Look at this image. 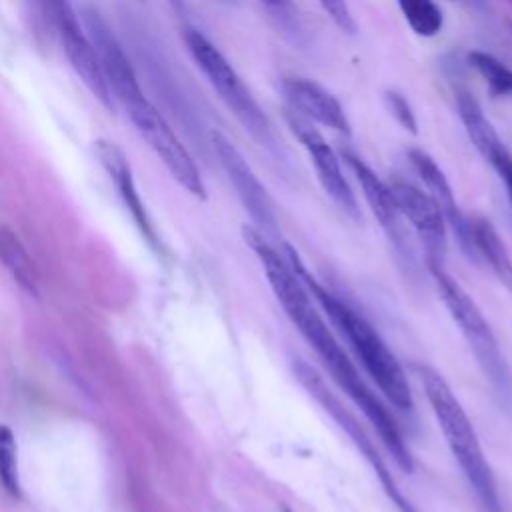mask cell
<instances>
[{
	"mask_svg": "<svg viewBox=\"0 0 512 512\" xmlns=\"http://www.w3.org/2000/svg\"><path fill=\"white\" fill-rule=\"evenodd\" d=\"M244 240L260 260L268 284L276 300L284 308L288 320L316 352L324 368L330 372L332 380L346 392V396L362 410L366 420L374 426L382 444L392 454L394 462L404 472H412L414 458L394 414L388 410V404L368 386L356 364L348 358L334 332L328 328L304 280L286 258L284 250H278V246H274L272 240L254 226H244Z\"/></svg>",
	"mask_w": 512,
	"mask_h": 512,
	"instance_id": "1",
	"label": "cell"
},
{
	"mask_svg": "<svg viewBox=\"0 0 512 512\" xmlns=\"http://www.w3.org/2000/svg\"><path fill=\"white\" fill-rule=\"evenodd\" d=\"M282 250H284L286 258L290 260V264L294 266V270L304 280V284L310 290L316 304L326 312L330 322L346 338L356 360L362 364L364 372L376 384V388L386 398V402L402 414H412L414 398H412V390L408 384V376H406L402 364L398 362V358L394 356V352L388 348V344L378 334V330L350 302H346L336 292H332L324 284H320L318 278H314L308 272L306 264L302 262V258L290 244H282Z\"/></svg>",
	"mask_w": 512,
	"mask_h": 512,
	"instance_id": "2",
	"label": "cell"
},
{
	"mask_svg": "<svg viewBox=\"0 0 512 512\" xmlns=\"http://www.w3.org/2000/svg\"><path fill=\"white\" fill-rule=\"evenodd\" d=\"M412 368L424 388L438 428L476 498L488 512H500V496L492 468L460 400L438 370L428 364H414Z\"/></svg>",
	"mask_w": 512,
	"mask_h": 512,
	"instance_id": "3",
	"label": "cell"
},
{
	"mask_svg": "<svg viewBox=\"0 0 512 512\" xmlns=\"http://www.w3.org/2000/svg\"><path fill=\"white\" fill-rule=\"evenodd\" d=\"M182 40L200 72L206 76L212 90L218 94L222 104L234 114L240 126L266 152H270L272 156H282V148L278 144V136L270 118L264 114L262 106L252 96V92L248 90L240 74L234 70V66L228 62V58L194 26H184Z\"/></svg>",
	"mask_w": 512,
	"mask_h": 512,
	"instance_id": "4",
	"label": "cell"
},
{
	"mask_svg": "<svg viewBox=\"0 0 512 512\" xmlns=\"http://www.w3.org/2000/svg\"><path fill=\"white\" fill-rule=\"evenodd\" d=\"M428 270L440 300L444 302L452 320L458 324L464 340L476 356L482 374L490 382L494 396L504 408L512 410V370L488 320L470 298V294L460 286L458 280H454V276L444 270L440 262H428Z\"/></svg>",
	"mask_w": 512,
	"mask_h": 512,
	"instance_id": "5",
	"label": "cell"
},
{
	"mask_svg": "<svg viewBox=\"0 0 512 512\" xmlns=\"http://www.w3.org/2000/svg\"><path fill=\"white\" fill-rule=\"evenodd\" d=\"M290 366H292V374L300 382V386L322 406V410L326 414H330V418L338 424V428L344 430L348 434V438L352 440V444L360 450V454L364 456V460L370 464V468L378 476L386 496L396 506V510L398 512H418L412 506V502L406 498V494L400 490L396 478L388 470V464H386L384 456H380V450L376 448L374 440L360 426V422L348 412V408L342 406L340 398L328 388L326 380L302 358H292Z\"/></svg>",
	"mask_w": 512,
	"mask_h": 512,
	"instance_id": "6",
	"label": "cell"
},
{
	"mask_svg": "<svg viewBox=\"0 0 512 512\" xmlns=\"http://www.w3.org/2000/svg\"><path fill=\"white\" fill-rule=\"evenodd\" d=\"M128 112V118L132 120L138 134L144 138V142L154 150V154L162 160V164L168 168L172 178L192 196L204 200L206 198V186L202 180V174L188 152V148L180 142L176 132L170 128L162 112L142 94L140 98L128 102L124 106Z\"/></svg>",
	"mask_w": 512,
	"mask_h": 512,
	"instance_id": "7",
	"label": "cell"
},
{
	"mask_svg": "<svg viewBox=\"0 0 512 512\" xmlns=\"http://www.w3.org/2000/svg\"><path fill=\"white\" fill-rule=\"evenodd\" d=\"M38 4L46 20L54 28V34L58 36L62 50L74 72L80 76V80L104 108L114 110V98L104 80L98 56L88 38V32L80 28L72 4L68 0H38Z\"/></svg>",
	"mask_w": 512,
	"mask_h": 512,
	"instance_id": "8",
	"label": "cell"
},
{
	"mask_svg": "<svg viewBox=\"0 0 512 512\" xmlns=\"http://www.w3.org/2000/svg\"><path fill=\"white\" fill-rule=\"evenodd\" d=\"M282 116H284L286 126L290 128V132L298 138V142L308 152V158L316 170L318 182L324 188V192L332 198V202L344 214L358 220V216H360L358 200L354 196L352 186L348 184V180L344 176L340 156L332 150V146L324 140V136L318 132V128L312 122L298 116L294 110H290L286 106L282 108Z\"/></svg>",
	"mask_w": 512,
	"mask_h": 512,
	"instance_id": "9",
	"label": "cell"
},
{
	"mask_svg": "<svg viewBox=\"0 0 512 512\" xmlns=\"http://www.w3.org/2000/svg\"><path fill=\"white\" fill-rule=\"evenodd\" d=\"M210 148L216 154L222 170L226 172L232 188L236 190V196L242 202L244 210L250 214L254 228L272 240L278 234L272 200L242 152L220 130L210 132Z\"/></svg>",
	"mask_w": 512,
	"mask_h": 512,
	"instance_id": "10",
	"label": "cell"
},
{
	"mask_svg": "<svg viewBox=\"0 0 512 512\" xmlns=\"http://www.w3.org/2000/svg\"><path fill=\"white\" fill-rule=\"evenodd\" d=\"M342 160L348 164V168L356 176L362 196H364L370 212L382 226L388 242L394 246L398 260L402 262V266H408V270H412L414 268V250H412L410 238L406 234L404 218L396 206L390 184H386L358 154H354L350 150H342Z\"/></svg>",
	"mask_w": 512,
	"mask_h": 512,
	"instance_id": "11",
	"label": "cell"
},
{
	"mask_svg": "<svg viewBox=\"0 0 512 512\" xmlns=\"http://www.w3.org/2000/svg\"><path fill=\"white\" fill-rule=\"evenodd\" d=\"M82 20L88 32V38L98 56L104 80L110 88L112 98H116L122 106L140 98L144 94L136 70L122 48L120 40L114 36L106 18L92 6L82 8Z\"/></svg>",
	"mask_w": 512,
	"mask_h": 512,
	"instance_id": "12",
	"label": "cell"
},
{
	"mask_svg": "<svg viewBox=\"0 0 512 512\" xmlns=\"http://www.w3.org/2000/svg\"><path fill=\"white\" fill-rule=\"evenodd\" d=\"M390 190L402 218L412 226L418 240L422 242L426 250V262L444 264L448 224L434 198L418 186L402 180H394L390 184Z\"/></svg>",
	"mask_w": 512,
	"mask_h": 512,
	"instance_id": "13",
	"label": "cell"
},
{
	"mask_svg": "<svg viewBox=\"0 0 512 512\" xmlns=\"http://www.w3.org/2000/svg\"><path fill=\"white\" fill-rule=\"evenodd\" d=\"M280 92L284 98V106L294 110L308 122L334 130L340 136L352 134L350 120L340 100L318 82L302 76H288L280 82Z\"/></svg>",
	"mask_w": 512,
	"mask_h": 512,
	"instance_id": "14",
	"label": "cell"
},
{
	"mask_svg": "<svg viewBox=\"0 0 512 512\" xmlns=\"http://www.w3.org/2000/svg\"><path fill=\"white\" fill-rule=\"evenodd\" d=\"M92 148H94V154H96L100 166L106 170L110 180L116 184V188L120 192V198L124 200L126 208L130 210V214H132L136 226L140 228L142 236L154 246V250H158L160 242H158V236H156L154 226L150 222V216L144 208V202L140 200V194L136 190L132 168H130V162H128L126 154L122 152V148L118 144H114L106 138H98Z\"/></svg>",
	"mask_w": 512,
	"mask_h": 512,
	"instance_id": "15",
	"label": "cell"
},
{
	"mask_svg": "<svg viewBox=\"0 0 512 512\" xmlns=\"http://www.w3.org/2000/svg\"><path fill=\"white\" fill-rule=\"evenodd\" d=\"M408 160L412 164V168L416 170V174L420 176V180L426 186V192L434 198V202L438 204V208L442 210L448 230H452L460 250H466L468 244V214H464L456 202L454 190L446 178V174L442 172V168L436 164V160L420 150V148H410L408 150Z\"/></svg>",
	"mask_w": 512,
	"mask_h": 512,
	"instance_id": "16",
	"label": "cell"
},
{
	"mask_svg": "<svg viewBox=\"0 0 512 512\" xmlns=\"http://www.w3.org/2000/svg\"><path fill=\"white\" fill-rule=\"evenodd\" d=\"M464 256L486 266L502 286L512 290V256L494 224L482 216H468V244Z\"/></svg>",
	"mask_w": 512,
	"mask_h": 512,
	"instance_id": "17",
	"label": "cell"
},
{
	"mask_svg": "<svg viewBox=\"0 0 512 512\" xmlns=\"http://www.w3.org/2000/svg\"><path fill=\"white\" fill-rule=\"evenodd\" d=\"M456 108L470 142L492 168L512 156L492 122L486 118L480 102L468 90H456Z\"/></svg>",
	"mask_w": 512,
	"mask_h": 512,
	"instance_id": "18",
	"label": "cell"
},
{
	"mask_svg": "<svg viewBox=\"0 0 512 512\" xmlns=\"http://www.w3.org/2000/svg\"><path fill=\"white\" fill-rule=\"evenodd\" d=\"M0 260L12 278L30 294H38V274L26 248L10 228H0Z\"/></svg>",
	"mask_w": 512,
	"mask_h": 512,
	"instance_id": "19",
	"label": "cell"
},
{
	"mask_svg": "<svg viewBox=\"0 0 512 512\" xmlns=\"http://www.w3.org/2000/svg\"><path fill=\"white\" fill-rule=\"evenodd\" d=\"M466 58L492 98L512 96V68L508 64L484 50H470Z\"/></svg>",
	"mask_w": 512,
	"mask_h": 512,
	"instance_id": "20",
	"label": "cell"
},
{
	"mask_svg": "<svg viewBox=\"0 0 512 512\" xmlns=\"http://www.w3.org/2000/svg\"><path fill=\"white\" fill-rule=\"evenodd\" d=\"M398 8L416 36L434 38L444 28V14L434 0H398Z\"/></svg>",
	"mask_w": 512,
	"mask_h": 512,
	"instance_id": "21",
	"label": "cell"
},
{
	"mask_svg": "<svg viewBox=\"0 0 512 512\" xmlns=\"http://www.w3.org/2000/svg\"><path fill=\"white\" fill-rule=\"evenodd\" d=\"M0 482L12 496H20L18 464H16V440L8 426L0 424Z\"/></svg>",
	"mask_w": 512,
	"mask_h": 512,
	"instance_id": "22",
	"label": "cell"
},
{
	"mask_svg": "<svg viewBox=\"0 0 512 512\" xmlns=\"http://www.w3.org/2000/svg\"><path fill=\"white\" fill-rule=\"evenodd\" d=\"M384 106L390 112V116L410 134H418V120L414 114L412 104L408 102V98L398 92V90H386L384 92Z\"/></svg>",
	"mask_w": 512,
	"mask_h": 512,
	"instance_id": "23",
	"label": "cell"
},
{
	"mask_svg": "<svg viewBox=\"0 0 512 512\" xmlns=\"http://www.w3.org/2000/svg\"><path fill=\"white\" fill-rule=\"evenodd\" d=\"M270 18L286 32L298 34L300 32V16L294 0H258Z\"/></svg>",
	"mask_w": 512,
	"mask_h": 512,
	"instance_id": "24",
	"label": "cell"
},
{
	"mask_svg": "<svg viewBox=\"0 0 512 512\" xmlns=\"http://www.w3.org/2000/svg\"><path fill=\"white\" fill-rule=\"evenodd\" d=\"M318 4L344 34H356V20L346 0H318Z\"/></svg>",
	"mask_w": 512,
	"mask_h": 512,
	"instance_id": "25",
	"label": "cell"
},
{
	"mask_svg": "<svg viewBox=\"0 0 512 512\" xmlns=\"http://www.w3.org/2000/svg\"><path fill=\"white\" fill-rule=\"evenodd\" d=\"M494 172L500 176V180L504 182L506 190H508V196H510V202H512V156L508 160H504L502 164H498L494 168Z\"/></svg>",
	"mask_w": 512,
	"mask_h": 512,
	"instance_id": "26",
	"label": "cell"
},
{
	"mask_svg": "<svg viewBox=\"0 0 512 512\" xmlns=\"http://www.w3.org/2000/svg\"><path fill=\"white\" fill-rule=\"evenodd\" d=\"M284 512H290V510H288V508H284Z\"/></svg>",
	"mask_w": 512,
	"mask_h": 512,
	"instance_id": "27",
	"label": "cell"
},
{
	"mask_svg": "<svg viewBox=\"0 0 512 512\" xmlns=\"http://www.w3.org/2000/svg\"><path fill=\"white\" fill-rule=\"evenodd\" d=\"M510 2H512V0H510Z\"/></svg>",
	"mask_w": 512,
	"mask_h": 512,
	"instance_id": "28",
	"label": "cell"
}]
</instances>
